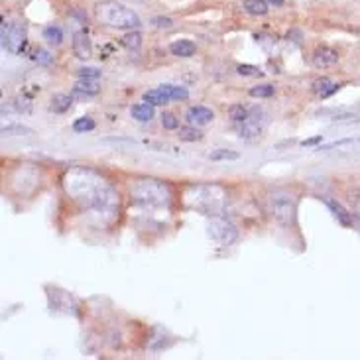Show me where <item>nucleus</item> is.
<instances>
[{
    "instance_id": "16",
    "label": "nucleus",
    "mask_w": 360,
    "mask_h": 360,
    "mask_svg": "<svg viewBox=\"0 0 360 360\" xmlns=\"http://www.w3.org/2000/svg\"><path fill=\"white\" fill-rule=\"evenodd\" d=\"M73 93L81 95V97H93L99 93V85L95 79H79L73 87Z\"/></svg>"
},
{
    "instance_id": "10",
    "label": "nucleus",
    "mask_w": 360,
    "mask_h": 360,
    "mask_svg": "<svg viewBox=\"0 0 360 360\" xmlns=\"http://www.w3.org/2000/svg\"><path fill=\"white\" fill-rule=\"evenodd\" d=\"M187 120L195 126H205V124L213 122L214 118V113L211 109H207V106H201V104H197V106H191L189 111H187Z\"/></svg>"
},
{
    "instance_id": "21",
    "label": "nucleus",
    "mask_w": 360,
    "mask_h": 360,
    "mask_svg": "<svg viewBox=\"0 0 360 360\" xmlns=\"http://www.w3.org/2000/svg\"><path fill=\"white\" fill-rule=\"evenodd\" d=\"M44 40L51 45H59L63 42V32L59 26H47L44 30Z\"/></svg>"
},
{
    "instance_id": "1",
    "label": "nucleus",
    "mask_w": 360,
    "mask_h": 360,
    "mask_svg": "<svg viewBox=\"0 0 360 360\" xmlns=\"http://www.w3.org/2000/svg\"><path fill=\"white\" fill-rule=\"evenodd\" d=\"M65 193L83 211L97 214L102 225H111L118 214V193L89 168H71L63 177Z\"/></svg>"
},
{
    "instance_id": "32",
    "label": "nucleus",
    "mask_w": 360,
    "mask_h": 360,
    "mask_svg": "<svg viewBox=\"0 0 360 360\" xmlns=\"http://www.w3.org/2000/svg\"><path fill=\"white\" fill-rule=\"evenodd\" d=\"M350 203H352V207H354V211H356V217L360 219V189H354V191H350Z\"/></svg>"
},
{
    "instance_id": "7",
    "label": "nucleus",
    "mask_w": 360,
    "mask_h": 360,
    "mask_svg": "<svg viewBox=\"0 0 360 360\" xmlns=\"http://www.w3.org/2000/svg\"><path fill=\"white\" fill-rule=\"evenodd\" d=\"M2 47L10 53H20L26 45V28L22 24H12L6 28V34H0Z\"/></svg>"
},
{
    "instance_id": "17",
    "label": "nucleus",
    "mask_w": 360,
    "mask_h": 360,
    "mask_svg": "<svg viewBox=\"0 0 360 360\" xmlns=\"http://www.w3.org/2000/svg\"><path fill=\"white\" fill-rule=\"evenodd\" d=\"M71 104H73V99H71L69 95L59 93V95H56V97L51 99L49 111H51V113H57V114H63V113H67L69 109H71Z\"/></svg>"
},
{
    "instance_id": "29",
    "label": "nucleus",
    "mask_w": 360,
    "mask_h": 360,
    "mask_svg": "<svg viewBox=\"0 0 360 360\" xmlns=\"http://www.w3.org/2000/svg\"><path fill=\"white\" fill-rule=\"evenodd\" d=\"M161 124H164V128H166V130H175V128L179 126V120L175 118V114L164 113V114H161Z\"/></svg>"
},
{
    "instance_id": "19",
    "label": "nucleus",
    "mask_w": 360,
    "mask_h": 360,
    "mask_svg": "<svg viewBox=\"0 0 360 360\" xmlns=\"http://www.w3.org/2000/svg\"><path fill=\"white\" fill-rule=\"evenodd\" d=\"M240 158V154L235 152V150H226V148H219V150H213L209 154V159L213 161H235V159Z\"/></svg>"
},
{
    "instance_id": "13",
    "label": "nucleus",
    "mask_w": 360,
    "mask_h": 360,
    "mask_svg": "<svg viewBox=\"0 0 360 360\" xmlns=\"http://www.w3.org/2000/svg\"><path fill=\"white\" fill-rule=\"evenodd\" d=\"M130 114H132V118H136L138 122H150L154 118V104H150L146 101L138 102V104H134L130 109Z\"/></svg>"
},
{
    "instance_id": "5",
    "label": "nucleus",
    "mask_w": 360,
    "mask_h": 360,
    "mask_svg": "<svg viewBox=\"0 0 360 360\" xmlns=\"http://www.w3.org/2000/svg\"><path fill=\"white\" fill-rule=\"evenodd\" d=\"M270 207L274 219L281 226L290 228L295 225V217H297V205L295 199L287 191H274L270 197Z\"/></svg>"
},
{
    "instance_id": "27",
    "label": "nucleus",
    "mask_w": 360,
    "mask_h": 360,
    "mask_svg": "<svg viewBox=\"0 0 360 360\" xmlns=\"http://www.w3.org/2000/svg\"><path fill=\"white\" fill-rule=\"evenodd\" d=\"M274 95V87L272 85H256L250 89V97H258V99H268Z\"/></svg>"
},
{
    "instance_id": "11",
    "label": "nucleus",
    "mask_w": 360,
    "mask_h": 360,
    "mask_svg": "<svg viewBox=\"0 0 360 360\" xmlns=\"http://www.w3.org/2000/svg\"><path fill=\"white\" fill-rule=\"evenodd\" d=\"M73 51L79 59H89L93 56V45H91L89 35L85 32H77L73 35Z\"/></svg>"
},
{
    "instance_id": "3",
    "label": "nucleus",
    "mask_w": 360,
    "mask_h": 360,
    "mask_svg": "<svg viewBox=\"0 0 360 360\" xmlns=\"http://www.w3.org/2000/svg\"><path fill=\"white\" fill-rule=\"evenodd\" d=\"M130 195L144 207H168L171 201V189L166 181L154 177H138L130 183Z\"/></svg>"
},
{
    "instance_id": "25",
    "label": "nucleus",
    "mask_w": 360,
    "mask_h": 360,
    "mask_svg": "<svg viewBox=\"0 0 360 360\" xmlns=\"http://www.w3.org/2000/svg\"><path fill=\"white\" fill-rule=\"evenodd\" d=\"M122 44L128 47V49H138L140 45H142V35L138 34V32H128V34L122 38Z\"/></svg>"
},
{
    "instance_id": "23",
    "label": "nucleus",
    "mask_w": 360,
    "mask_h": 360,
    "mask_svg": "<svg viewBox=\"0 0 360 360\" xmlns=\"http://www.w3.org/2000/svg\"><path fill=\"white\" fill-rule=\"evenodd\" d=\"M179 140L183 142H197V140H201L203 138V132L201 130H197L195 126H183L179 128Z\"/></svg>"
},
{
    "instance_id": "26",
    "label": "nucleus",
    "mask_w": 360,
    "mask_h": 360,
    "mask_svg": "<svg viewBox=\"0 0 360 360\" xmlns=\"http://www.w3.org/2000/svg\"><path fill=\"white\" fill-rule=\"evenodd\" d=\"M95 128V120L93 118H89V116H83V118H77L75 120V124H73V130L75 132H89V130H93Z\"/></svg>"
},
{
    "instance_id": "24",
    "label": "nucleus",
    "mask_w": 360,
    "mask_h": 360,
    "mask_svg": "<svg viewBox=\"0 0 360 360\" xmlns=\"http://www.w3.org/2000/svg\"><path fill=\"white\" fill-rule=\"evenodd\" d=\"M164 89L166 93L169 95V99L171 101H183V99H187L189 97V93L185 87H177V85H164Z\"/></svg>"
},
{
    "instance_id": "30",
    "label": "nucleus",
    "mask_w": 360,
    "mask_h": 360,
    "mask_svg": "<svg viewBox=\"0 0 360 360\" xmlns=\"http://www.w3.org/2000/svg\"><path fill=\"white\" fill-rule=\"evenodd\" d=\"M34 59H35V63H40V65H49V63L53 61V56H51L47 49H38L34 53Z\"/></svg>"
},
{
    "instance_id": "35",
    "label": "nucleus",
    "mask_w": 360,
    "mask_h": 360,
    "mask_svg": "<svg viewBox=\"0 0 360 360\" xmlns=\"http://www.w3.org/2000/svg\"><path fill=\"white\" fill-rule=\"evenodd\" d=\"M319 140H321V136H315V138H311V140H305L303 146H311V144H317Z\"/></svg>"
},
{
    "instance_id": "6",
    "label": "nucleus",
    "mask_w": 360,
    "mask_h": 360,
    "mask_svg": "<svg viewBox=\"0 0 360 360\" xmlns=\"http://www.w3.org/2000/svg\"><path fill=\"white\" fill-rule=\"evenodd\" d=\"M209 235L217 240V242H221V244H232L235 240H237L238 232H237V226L232 225L228 219L225 217H221V214H214L213 219H211V225H209Z\"/></svg>"
},
{
    "instance_id": "14",
    "label": "nucleus",
    "mask_w": 360,
    "mask_h": 360,
    "mask_svg": "<svg viewBox=\"0 0 360 360\" xmlns=\"http://www.w3.org/2000/svg\"><path fill=\"white\" fill-rule=\"evenodd\" d=\"M169 51L177 57H191L195 53V44L191 40H177V42L169 44Z\"/></svg>"
},
{
    "instance_id": "2",
    "label": "nucleus",
    "mask_w": 360,
    "mask_h": 360,
    "mask_svg": "<svg viewBox=\"0 0 360 360\" xmlns=\"http://www.w3.org/2000/svg\"><path fill=\"white\" fill-rule=\"evenodd\" d=\"M185 203L191 209L214 217L225 211L226 193L219 185H193L185 193Z\"/></svg>"
},
{
    "instance_id": "22",
    "label": "nucleus",
    "mask_w": 360,
    "mask_h": 360,
    "mask_svg": "<svg viewBox=\"0 0 360 360\" xmlns=\"http://www.w3.org/2000/svg\"><path fill=\"white\" fill-rule=\"evenodd\" d=\"M2 134L4 136H30V134H34V130L28 128V126H20V124H6V126H2Z\"/></svg>"
},
{
    "instance_id": "9",
    "label": "nucleus",
    "mask_w": 360,
    "mask_h": 360,
    "mask_svg": "<svg viewBox=\"0 0 360 360\" xmlns=\"http://www.w3.org/2000/svg\"><path fill=\"white\" fill-rule=\"evenodd\" d=\"M338 61V53L331 47H319L313 51V65L317 69H327L333 67Z\"/></svg>"
},
{
    "instance_id": "12",
    "label": "nucleus",
    "mask_w": 360,
    "mask_h": 360,
    "mask_svg": "<svg viewBox=\"0 0 360 360\" xmlns=\"http://www.w3.org/2000/svg\"><path fill=\"white\" fill-rule=\"evenodd\" d=\"M323 201H325V205L331 209V213L335 214V219H337L338 223L343 226H350L352 225V213H349L340 203L337 201H333V199H329V197H323Z\"/></svg>"
},
{
    "instance_id": "28",
    "label": "nucleus",
    "mask_w": 360,
    "mask_h": 360,
    "mask_svg": "<svg viewBox=\"0 0 360 360\" xmlns=\"http://www.w3.org/2000/svg\"><path fill=\"white\" fill-rule=\"evenodd\" d=\"M228 114H230V118H232L235 122H242V120H246L248 111L242 106V104H232L230 111H228Z\"/></svg>"
},
{
    "instance_id": "4",
    "label": "nucleus",
    "mask_w": 360,
    "mask_h": 360,
    "mask_svg": "<svg viewBox=\"0 0 360 360\" xmlns=\"http://www.w3.org/2000/svg\"><path fill=\"white\" fill-rule=\"evenodd\" d=\"M97 18L106 26H113L118 30H136L140 26V18L134 10L126 8L120 2L114 0H102L97 4Z\"/></svg>"
},
{
    "instance_id": "15",
    "label": "nucleus",
    "mask_w": 360,
    "mask_h": 360,
    "mask_svg": "<svg viewBox=\"0 0 360 360\" xmlns=\"http://www.w3.org/2000/svg\"><path fill=\"white\" fill-rule=\"evenodd\" d=\"M142 99H144L146 102H150V104H154V106H159V104H168V102L171 101V99H169V95L166 93V89H164V85H161V87H158V89L146 91Z\"/></svg>"
},
{
    "instance_id": "18",
    "label": "nucleus",
    "mask_w": 360,
    "mask_h": 360,
    "mask_svg": "<svg viewBox=\"0 0 360 360\" xmlns=\"http://www.w3.org/2000/svg\"><path fill=\"white\" fill-rule=\"evenodd\" d=\"M337 91H338V85H335L333 81L327 79V77H323V79H319L313 83V93L319 95L321 99H325V97L333 95V93H337Z\"/></svg>"
},
{
    "instance_id": "33",
    "label": "nucleus",
    "mask_w": 360,
    "mask_h": 360,
    "mask_svg": "<svg viewBox=\"0 0 360 360\" xmlns=\"http://www.w3.org/2000/svg\"><path fill=\"white\" fill-rule=\"evenodd\" d=\"M152 24H154L156 28H166V30H168V28H171V26H173V20H171V18H164V16H158V18H154V20H152Z\"/></svg>"
},
{
    "instance_id": "34",
    "label": "nucleus",
    "mask_w": 360,
    "mask_h": 360,
    "mask_svg": "<svg viewBox=\"0 0 360 360\" xmlns=\"http://www.w3.org/2000/svg\"><path fill=\"white\" fill-rule=\"evenodd\" d=\"M238 73L240 75H258L260 69L254 65H238Z\"/></svg>"
},
{
    "instance_id": "36",
    "label": "nucleus",
    "mask_w": 360,
    "mask_h": 360,
    "mask_svg": "<svg viewBox=\"0 0 360 360\" xmlns=\"http://www.w3.org/2000/svg\"><path fill=\"white\" fill-rule=\"evenodd\" d=\"M268 4H272V6H281L283 4V0H266Z\"/></svg>"
},
{
    "instance_id": "8",
    "label": "nucleus",
    "mask_w": 360,
    "mask_h": 360,
    "mask_svg": "<svg viewBox=\"0 0 360 360\" xmlns=\"http://www.w3.org/2000/svg\"><path fill=\"white\" fill-rule=\"evenodd\" d=\"M264 124H266V118H264L262 111L256 109V111L248 113L246 120L240 122V136L242 138H256V136L262 134Z\"/></svg>"
},
{
    "instance_id": "31",
    "label": "nucleus",
    "mask_w": 360,
    "mask_h": 360,
    "mask_svg": "<svg viewBox=\"0 0 360 360\" xmlns=\"http://www.w3.org/2000/svg\"><path fill=\"white\" fill-rule=\"evenodd\" d=\"M77 75L81 79H97V77H101V71L95 67H81L77 71Z\"/></svg>"
},
{
    "instance_id": "20",
    "label": "nucleus",
    "mask_w": 360,
    "mask_h": 360,
    "mask_svg": "<svg viewBox=\"0 0 360 360\" xmlns=\"http://www.w3.org/2000/svg\"><path fill=\"white\" fill-rule=\"evenodd\" d=\"M244 10L252 16H264L268 12V2L266 0H244Z\"/></svg>"
}]
</instances>
